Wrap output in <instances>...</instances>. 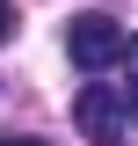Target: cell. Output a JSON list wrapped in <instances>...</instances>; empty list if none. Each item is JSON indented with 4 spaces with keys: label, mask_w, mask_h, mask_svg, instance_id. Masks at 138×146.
<instances>
[{
    "label": "cell",
    "mask_w": 138,
    "mask_h": 146,
    "mask_svg": "<svg viewBox=\"0 0 138 146\" xmlns=\"http://www.w3.org/2000/svg\"><path fill=\"white\" fill-rule=\"evenodd\" d=\"M0 146H44V139H0Z\"/></svg>",
    "instance_id": "5"
},
{
    "label": "cell",
    "mask_w": 138,
    "mask_h": 146,
    "mask_svg": "<svg viewBox=\"0 0 138 146\" xmlns=\"http://www.w3.org/2000/svg\"><path fill=\"white\" fill-rule=\"evenodd\" d=\"M66 51H73V66L80 73H109L116 66V51H124V29H116V15H73V29H66Z\"/></svg>",
    "instance_id": "2"
},
{
    "label": "cell",
    "mask_w": 138,
    "mask_h": 146,
    "mask_svg": "<svg viewBox=\"0 0 138 146\" xmlns=\"http://www.w3.org/2000/svg\"><path fill=\"white\" fill-rule=\"evenodd\" d=\"M116 66H124V102H131V124H138V36H124Z\"/></svg>",
    "instance_id": "3"
},
{
    "label": "cell",
    "mask_w": 138,
    "mask_h": 146,
    "mask_svg": "<svg viewBox=\"0 0 138 146\" xmlns=\"http://www.w3.org/2000/svg\"><path fill=\"white\" fill-rule=\"evenodd\" d=\"M73 124L95 146H124L131 139V102H124V88L116 80H87V88L73 95Z\"/></svg>",
    "instance_id": "1"
},
{
    "label": "cell",
    "mask_w": 138,
    "mask_h": 146,
    "mask_svg": "<svg viewBox=\"0 0 138 146\" xmlns=\"http://www.w3.org/2000/svg\"><path fill=\"white\" fill-rule=\"evenodd\" d=\"M7 36H15V7L0 0V44H7Z\"/></svg>",
    "instance_id": "4"
}]
</instances>
